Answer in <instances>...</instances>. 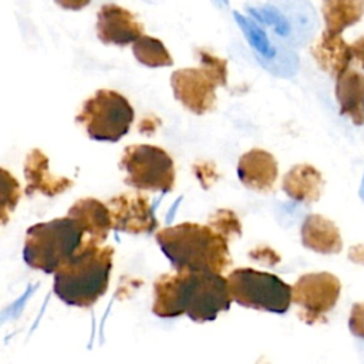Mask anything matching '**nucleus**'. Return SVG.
<instances>
[{
  "instance_id": "obj_13",
  "label": "nucleus",
  "mask_w": 364,
  "mask_h": 364,
  "mask_svg": "<svg viewBox=\"0 0 364 364\" xmlns=\"http://www.w3.org/2000/svg\"><path fill=\"white\" fill-rule=\"evenodd\" d=\"M236 172L246 188L256 192H269L277 179L279 166L270 152L253 148L239 158Z\"/></svg>"
},
{
  "instance_id": "obj_11",
  "label": "nucleus",
  "mask_w": 364,
  "mask_h": 364,
  "mask_svg": "<svg viewBox=\"0 0 364 364\" xmlns=\"http://www.w3.org/2000/svg\"><path fill=\"white\" fill-rule=\"evenodd\" d=\"M97 36L104 44L125 47L144 34V26L127 9L114 3L104 4L97 16Z\"/></svg>"
},
{
  "instance_id": "obj_15",
  "label": "nucleus",
  "mask_w": 364,
  "mask_h": 364,
  "mask_svg": "<svg viewBox=\"0 0 364 364\" xmlns=\"http://www.w3.org/2000/svg\"><path fill=\"white\" fill-rule=\"evenodd\" d=\"M311 55L317 65L334 78L348 70L354 58L351 44L346 43L341 34H333L326 30L311 47Z\"/></svg>"
},
{
  "instance_id": "obj_4",
  "label": "nucleus",
  "mask_w": 364,
  "mask_h": 364,
  "mask_svg": "<svg viewBox=\"0 0 364 364\" xmlns=\"http://www.w3.org/2000/svg\"><path fill=\"white\" fill-rule=\"evenodd\" d=\"M82 228L70 216L31 225L23 242L24 263L37 272L54 274L84 243Z\"/></svg>"
},
{
  "instance_id": "obj_5",
  "label": "nucleus",
  "mask_w": 364,
  "mask_h": 364,
  "mask_svg": "<svg viewBox=\"0 0 364 364\" xmlns=\"http://www.w3.org/2000/svg\"><path fill=\"white\" fill-rule=\"evenodd\" d=\"M199 67L181 68L172 73L173 97L191 112L206 114L215 108L216 88L228 82V61L206 48H196Z\"/></svg>"
},
{
  "instance_id": "obj_28",
  "label": "nucleus",
  "mask_w": 364,
  "mask_h": 364,
  "mask_svg": "<svg viewBox=\"0 0 364 364\" xmlns=\"http://www.w3.org/2000/svg\"><path fill=\"white\" fill-rule=\"evenodd\" d=\"M360 196H361V199L364 200V178H363V182H361V188H360Z\"/></svg>"
},
{
  "instance_id": "obj_19",
  "label": "nucleus",
  "mask_w": 364,
  "mask_h": 364,
  "mask_svg": "<svg viewBox=\"0 0 364 364\" xmlns=\"http://www.w3.org/2000/svg\"><path fill=\"white\" fill-rule=\"evenodd\" d=\"M321 13L326 31L341 34L364 16V0H323Z\"/></svg>"
},
{
  "instance_id": "obj_16",
  "label": "nucleus",
  "mask_w": 364,
  "mask_h": 364,
  "mask_svg": "<svg viewBox=\"0 0 364 364\" xmlns=\"http://www.w3.org/2000/svg\"><path fill=\"white\" fill-rule=\"evenodd\" d=\"M304 247L320 255H337L343 249V239L336 223L321 215L304 218L300 229Z\"/></svg>"
},
{
  "instance_id": "obj_6",
  "label": "nucleus",
  "mask_w": 364,
  "mask_h": 364,
  "mask_svg": "<svg viewBox=\"0 0 364 364\" xmlns=\"http://www.w3.org/2000/svg\"><path fill=\"white\" fill-rule=\"evenodd\" d=\"M226 279L233 301L242 307L284 314L291 304V286L277 274L237 267Z\"/></svg>"
},
{
  "instance_id": "obj_27",
  "label": "nucleus",
  "mask_w": 364,
  "mask_h": 364,
  "mask_svg": "<svg viewBox=\"0 0 364 364\" xmlns=\"http://www.w3.org/2000/svg\"><path fill=\"white\" fill-rule=\"evenodd\" d=\"M348 259L357 264H364V245L351 246L348 250Z\"/></svg>"
},
{
  "instance_id": "obj_21",
  "label": "nucleus",
  "mask_w": 364,
  "mask_h": 364,
  "mask_svg": "<svg viewBox=\"0 0 364 364\" xmlns=\"http://www.w3.org/2000/svg\"><path fill=\"white\" fill-rule=\"evenodd\" d=\"M23 191L17 178L0 166V228L4 226L21 199Z\"/></svg>"
},
{
  "instance_id": "obj_24",
  "label": "nucleus",
  "mask_w": 364,
  "mask_h": 364,
  "mask_svg": "<svg viewBox=\"0 0 364 364\" xmlns=\"http://www.w3.org/2000/svg\"><path fill=\"white\" fill-rule=\"evenodd\" d=\"M249 257H252L256 262L264 263V264H277L280 262V256L276 250H273L269 246H257L253 250L249 252Z\"/></svg>"
},
{
  "instance_id": "obj_23",
  "label": "nucleus",
  "mask_w": 364,
  "mask_h": 364,
  "mask_svg": "<svg viewBox=\"0 0 364 364\" xmlns=\"http://www.w3.org/2000/svg\"><path fill=\"white\" fill-rule=\"evenodd\" d=\"M348 330L353 336L364 340V301L354 303L348 316Z\"/></svg>"
},
{
  "instance_id": "obj_18",
  "label": "nucleus",
  "mask_w": 364,
  "mask_h": 364,
  "mask_svg": "<svg viewBox=\"0 0 364 364\" xmlns=\"http://www.w3.org/2000/svg\"><path fill=\"white\" fill-rule=\"evenodd\" d=\"M336 98L340 114L354 125H364V74L357 70H346L336 78Z\"/></svg>"
},
{
  "instance_id": "obj_2",
  "label": "nucleus",
  "mask_w": 364,
  "mask_h": 364,
  "mask_svg": "<svg viewBox=\"0 0 364 364\" xmlns=\"http://www.w3.org/2000/svg\"><path fill=\"white\" fill-rule=\"evenodd\" d=\"M112 267L114 247L85 239L53 274V291L67 306L91 307L107 293Z\"/></svg>"
},
{
  "instance_id": "obj_17",
  "label": "nucleus",
  "mask_w": 364,
  "mask_h": 364,
  "mask_svg": "<svg viewBox=\"0 0 364 364\" xmlns=\"http://www.w3.org/2000/svg\"><path fill=\"white\" fill-rule=\"evenodd\" d=\"M323 188L324 179L321 172L310 164L291 166L282 181V189L290 199L307 205L320 199Z\"/></svg>"
},
{
  "instance_id": "obj_22",
  "label": "nucleus",
  "mask_w": 364,
  "mask_h": 364,
  "mask_svg": "<svg viewBox=\"0 0 364 364\" xmlns=\"http://www.w3.org/2000/svg\"><path fill=\"white\" fill-rule=\"evenodd\" d=\"M208 225L228 240L242 235V223L236 216V213L230 209L215 210L209 216Z\"/></svg>"
},
{
  "instance_id": "obj_7",
  "label": "nucleus",
  "mask_w": 364,
  "mask_h": 364,
  "mask_svg": "<svg viewBox=\"0 0 364 364\" xmlns=\"http://www.w3.org/2000/svg\"><path fill=\"white\" fill-rule=\"evenodd\" d=\"M124 182L135 191L168 193L175 188L176 172L171 155L156 145H128L119 159Z\"/></svg>"
},
{
  "instance_id": "obj_20",
  "label": "nucleus",
  "mask_w": 364,
  "mask_h": 364,
  "mask_svg": "<svg viewBox=\"0 0 364 364\" xmlns=\"http://www.w3.org/2000/svg\"><path fill=\"white\" fill-rule=\"evenodd\" d=\"M132 53L138 63L151 68L168 67L173 64V60L164 43L146 34H142L132 43Z\"/></svg>"
},
{
  "instance_id": "obj_25",
  "label": "nucleus",
  "mask_w": 364,
  "mask_h": 364,
  "mask_svg": "<svg viewBox=\"0 0 364 364\" xmlns=\"http://www.w3.org/2000/svg\"><path fill=\"white\" fill-rule=\"evenodd\" d=\"M60 7L65 10H81L91 3V0H54Z\"/></svg>"
},
{
  "instance_id": "obj_14",
  "label": "nucleus",
  "mask_w": 364,
  "mask_h": 364,
  "mask_svg": "<svg viewBox=\"0 0 364 364\" xmlns=\"http://www.w3.org/2000/svg\"><path fill=\"white\" fill-rule=\"evenodd\" d=\"M84 230L85 239L104 243L112 229L111 210L107 203L97 198H81L75 200L67 212Z\"/></svg>"
},
{
  "instance_id": "obj_26",
  "label": "nucleus",
  "mask_w": 364,
  "mask_h": 364,
  "mask_svg": "<svg viewBox=\"0 0 364 364\" xmlns=\"http://www.w3.org/2000/svg\"><path fill=\"white\" fill-rule=\"evenodd\" d=\"M351 48H353V54H354V58L360 63V65L364 68V36L358 37L353 44H351Z\"/></svg>"
},
{
  "instance_id": "obj_1",
  "label": "nucleus",
  "mask_w": 364,
  "mask_h": 364,
  "mask_svg": "<svg viewBox=\"0 0 364 364\" xmlns=\"http://www.w3.org/2000/svg\"><path fill=\"white\" fill-rule=\"evenodd\" d=\"M228 279L215 272L173 270L152 284V313L161 318L188 316L195 323L213 321L230 309Z\"/></svg>"
},
{
  "instance_id": "obj_8",
  "label": "nucleus",
  "mask_w": 364,
  "mask_h": 364,
  "mask_svg": "<svg viewBox=\"0 0 364 364\" xmlns=\"http://www.w3.org/2000/svg\"><path fill=\"white\" fill-rule=\"evenodd\" d=\"M134 117V108L122 94L114 90H98L84 101L75 121L82 125L88 138L117 142L128 134Z\"/></svg>"
},
{
  "instance_id": "obj_9",
  "label": "nucleus",
  "mask_w": 364,
  "mask_h": 364,
  "mask_svg": "<svg viewBox=\"0 0 364 364\" xmlns=\"http://www.w3.org/2000/svg\"><path fill=\"white\" fill-rule=\"evenodd\" d=\"M341 283L328 272L301 274L291 286V301L300 307L299 317L306 324L327 323L330 313L338 301Z\"/></svg>"
},
{
  "instance_id": "obj_3",
  "label": "nucleus",
  "mask_w": 364,
  "mask_h": 364,
  "mask_svg": "<svg viewBox=\"0 0 364 364\" xmlns=\"http://www.w3.org/2000/svg\"><path fill=\"white\" fill-rule=\"evenodd\" d=\"M155 240L173 270L223 273L232 264L229 240L209 225L166 226L155 232Z\"/></svg>"
},
{
  "instance_id": "obj_10",
  "label": "nucleus",
  "mask_w": 364,
  "mask_h": 364,
  "mask_svg": "<svg viewBox=\"0 0 364 364\" xmlns=\"http://www.w3.org/2000/svg\"><path fill=\"white\" fill-rule=\"evenodd\" d=\"M112 229L127 235H149L158 230L159 222L146 195L141 191L122 192L107 202Z\"/></svg>"
},
{
  "instance_id": "obj_12",
  "label": "nucleus",
  "mask_w": 364,
  "mask_h": 364,
  "mask_svg": "<svg viewBox=\"0 0 364 364\" xmlns=\"http://www.w3.org/2000/svg\"><path fill=\"white\" fill-rule=\"evenodd\" d=\"M23 172L26 179L24 193L27 196L40 193L46 198H55L74 185L73 179L51 173L48 156L38 148H34L27 154Z\"/></svg>"
}]
</instances>
